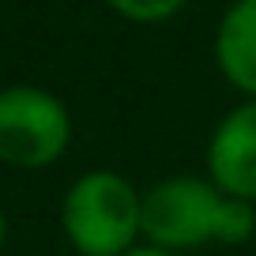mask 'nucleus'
Wrapping results in <instances>:
<instances>
[{"mask_svg": "<svg viewBox=\"0 0 256 256\" xmlns=\"http://www.w3.org/2000/svg\"><path fill=\"white\" fill-rule=\"evenodd\" d=\"M256 234V208L226 196L208 174L162 177L144 192V241L166 252L245 245Z\"/></svg>", "mask_w": 256, "mask_h": 256, "instance_id": "obj_1", "label": "nucleus"}, {"mask_svg": "<svg viewBox=\"0 0 256 256\" xmlns=\"http://www.w3.org/2000/svg\"><path fill=\"white\" fill-rule=\"evenodd\" d=\"M60 230L80 256H124L144 241V192L117 170H87L64 192Z\"/></svg>", "mask_w": 256, "mask_h": 256, "instance_id": "obj_2", "label": "nucleus"}, {"mask_svg": "<svg viewBox=\"0 0 256 256\" xmlns=\"http://www.w3.org/2000/svg\"><path fill=\"white\" fill-rule=\"evenodd\" d=\"M72 147V113L60 94L34 83L0 87V162L49 170Z\"/></svg>", "mask_w": 256, "mask_h": 256, "instance_id": "obj_3", "label": "nucleus"}, {"mask_svg": "<svg viewBox=\"0 0 256 256\" xmlns=\"http://www.w3.org/2000/svg\"><path fill=\"white\" fill-rule=\"evenodd\" d=\"M208 177L241 204L256 208V98L238 102L208 136Z\"/></svg>", "mask_w": 256, "mask_h": 256, "instance_id": "obj_4", "label": "nucleus"}, {"mask_svg": "<svg viewBox=\"0 0 256 256\" xmlns=\"http://www.w3.org/2000/svg\"><path fill=\"white\" fill-rule=\"evenodd\" d=\"M215 68L241 98H256V0H230L215 26Z\"/></svg>", "mask_w": 256, "mask_h": 256, "instance_id": "obj_5", "label": "nucleus"}, {"mask_svg": "<svg viewBox=\"0 0 256 256\" xmlns=\"http://www.w3.org/2000/svg\"><path fill=\"white\" fill-rule=\"evenodd\" d=\"M113 16H120L124 23H136V26H158L170 23L184 12L188 0H106Z\"/></svg>", "mask_w": 256, "mask_h": 256, "instance_id": "obj_6", "label": "nucleus"}, {"mask_svg": "<svg viewBox=\"0 0 256 256\" xmlns=\"http://www.w3.org/2000/svg\"><path fill=\"white\" fill-rule=\"evenodd\" d=\"M124 256H177V252H166V248H158V245H147V241H140L132 252H124Z\"/></svg>", "mask_w": 256, "mask_h": 256, "instance_id": "obj_7", "label": "nucleus"}, {"mask_svg": "<svg viewBox=\"0 0 256 256\" xmlns=\"http://www.w3.org/2000/svg\"><path fill=\"white\" fill-rule=\"evenodd\" d=\"M4 238H8V218H4V208H0V248H4Z\"/></svg>", "mask_w": 256, "mask_h": 256, "instance_id": "obj_8", "label": "nucleus"}]
</instances>
